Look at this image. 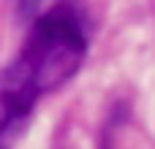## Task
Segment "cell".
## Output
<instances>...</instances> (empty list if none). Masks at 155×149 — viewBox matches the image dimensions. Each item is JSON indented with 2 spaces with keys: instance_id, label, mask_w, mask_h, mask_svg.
Segmentation results:
<instances>
[{
  "instance_id": "cell-1",
  "label": "cell",
  "mask_w": 155,
  "mask_h": 149,
  "mask_svg": "<svg viewBox=\"0 0 155 149\" xmlns=\"http://www.w3.org/2000/svg\"><path fill=\"white\" fill-rule=\"evenodd\" d=\"M90 49V24L74 0H52L27 30L19 54L8 62L0 81V141L11 149L14 136L30 119L35 103L60 90L84 62Z\"/></svg>"
}]
</instances>
